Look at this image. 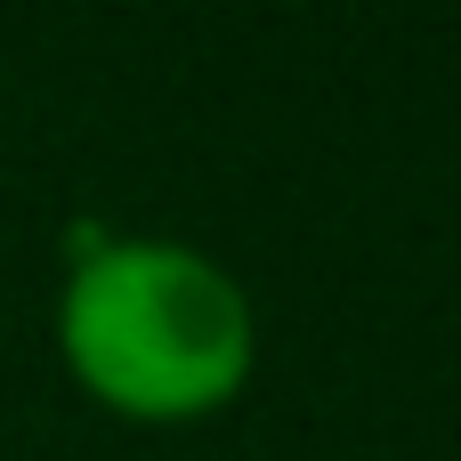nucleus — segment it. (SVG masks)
Masks as SVG:
<instances>
[{"mask_svg": "<svg viewBox=\"0 0 461 461\" xmlns=\"http://www.w3.org/2000/svg\"><path fill=\"white\" fill-rule=\"evenodd\" d=\"M49 332L73 389L146 429L227 413L259 365L251 292L186 235H89L65 259Z\"/></svg>", "mask_w": 461, "mask_h": 461, "instance_id": "nucleus-1", "label": "nucleus"}]
</instances>
